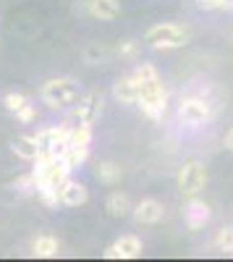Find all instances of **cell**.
<instances>
[{"label": "cell", "mask_w": 233, "mask_h": 262, "mask_svg": "<svg viewBox=\"0 0 233 262\" xmlns=\"http://www.w3.org/2000/svg\"><path fill=\"white\" fill-rule=\"evenodd\" d=\"M131 215H134V221L139 226H155V223H160L165 217V207L157 200H142V202L134 205Z\"/></svg>", "instance_id": "cell-14"}, {"label": "cell", "mask_w": 233, "mask_h": 262, "mask_svg": "<svg viewBox=\"0 0 233 262\" xmlns=\"http://www.w3.org/2000/svg\"><path fill=\"white\" fill-rule=\"evenodd\" d=\"M89 200V191H87V186H84L81 181H76V179H66L60 184V189H58V202L63 205V207H79V205H84Z\"/></svg>", "instance_id": "cell-12"}, {"label": "cell", "mask_w": 233, "mask_h": 262, "mask_svg": "<svg viewBox=\"0 0 233 262\" xmlns=\"http://www.w3.org/2000/svg\"><path fill=\"white\" fill-rule=\"evenodd\" d=\"M11 189L18 191V194H37V179H34V173L29 170V173H24V176H18L11 184Z\"/></svg>", "instance_id": "cell-21"}, {"label": "cell", "mask_w": 233, "mask_h": 262, "mask_svg": "<svg viewBox=\"0 0 233 262\" xmlns=\"http://www.w3.org/2000/svg\"><path fill=\"white\" fill-rule=\"evenodd\" d=\"M89 147H92V126L89 123H74L71 131H68V149H66L68 165L79 168V165L87 163Z\"/></svg>", "instance_id": "cell-4"}, {"label": "cell", "mask_w": 233, "mask_h": 262, "mask_svg": "<svg viewBox=\"0 0 233 262\" xmlns=\"http://www.w3.org/2000/svg\"><path fill=\"white\" fill-rule=\"evenodd\" d=\"M95 176H97V181H100V184L113 186V184H118V181H121L123 170H121V165H115V163H110V160H105V163H100V165H97Z\"/></svg>", "instance_id": "cell-19"}, {"label": "cell", "mask_w": 233, "mask_h": 262, "mask_svg": "<svg viewBox=\"0 0 233 262\" xmlns=\"http://www.w3.org/2000/svg\"><path fill=\"white\" fill-rule=\"evenodd\" d=\"M225 149H228V152H233V126L225 131Z\"/></svg>", "instance_id": "cell-24"}, {"label": "cell", "mask_w": 233, "mask_h": 262, "mask_svg": "<svg viewBox=\"0 0 233 262\" xmlns=\"http://www.w3.org/2000/svg\"><path fill=\"white\" fill-rule=\"evenodd\" d=\"M139 84V107L142 113L150 118V121H160L165 116V107H168V90L157 74V69L152 63H139L134 74H131Z\"/></svg>", "instance_id": "cell-1"}, {"label": "cell", "mask_w": 233, "mask_h": 262, "mask_svg": "<svg viewBox=\"0 0 233 262\" xmlns=\"http://www.w3.org/2000/svg\"><path fill=\"white\" fill-rule=\"evenodd\" d=\"M176 181H178L181 194L197 196V194L207 186V168H204L202 163H197V160H189V163H183V165L178 168Z\"/></svg>", "instance_id": "cell-6"}, {"label": "cell", "mask_w": 233, "mask_h": 262, "mask_svg": "<svg viewBox=\"0 0 233 262\" xmlns=\"http://www.w3.org/2000/svg\"><path fill=\"white\" fill-rule=\"evenodd\" d=\"M186 29L176 21H162V24H155L147 29L144 34V42L155 50H176V48H183L186 45Z\"/></svg>", "instance_id": "cell-3"}, {"label": "cell", "mask_w": 233, "mask_h": 262, "mask_svg": "<svg viewBox=\"0 0 233 262\" xmlns=\"http://www.w3.org/2000/svg\"><path fill=\"white\" fill-rule=\"evenodd\" d=\"M105 207H108V212H110L113 217H126V215H131V210H134L131 200H129L123 191H113V194L108 196V202H105Z\"/></svg>", "instance_id": "cell-18"}, {"label": "cell", "mask_w": 233, "mask_h": 262, "mask_svg": "<svg viewBox=\"0 0 233 262\" xmlns=\"http://www.w3.org/2000/svg\"><path fill=\"white\" fill-rule=\"evenodd\" d=\"M113 97L121 102V105H136L139 102V84L136 79L129 74V76H121L115 84H113Z\"/></svg>", "instance_id": "cell-15"}, {"label": "cell", "mask_w": 233, "mask_h": 262, "mask_svg": "<svg viewBox=\"0 0 233 262\" xmlns=\"http://www.w3.org/2000/svg\"><path fill=\"white\" fill-rule=\"evenodd\" d=\"M215 247L225 254H233V226H225L215 233Z\"/></svg>", "instance_id": "cell-22"}, {"label": "cell", "mask_w": 233, "mask_h": 262, "mask_svg": "<svg viewBox=\"0 0 233 262\" xmlns=\"http://www.w3.org/2000/svg\"><path fill=\"white\" fill-rule=\"evenodd\" d=\"M11 149H13V155H18L21 160H29L34 163L39 158V144H37V137L34 134H21L11 142Z\"/></svg>", "instance_id": "cell-16"}, {"label": "cell", "mask_w": 233, "mask_h": 262, "mask_svg": "<svg viewBox=\"0 0 233 262\" xmlns=\"http://www.w3.org/2000/svg\"><path fill=\"white\" fill-rule=\"evenodd\" d=\"M202 11H223V0H197Z\"/></svg>", "instance_id": "cell-23"}, {"label": "cell", "mask_w": 233, "mask_h": 262, "mask_svg": "<svg viewBox=\"0 0 233 262\" xmlns=\"http://www.w3.org/2000/svg\"><path fill=\"white\" fill-rule=\"evenodd\" d=\"M139 48H142L139 39H121L115 45V55L123 58V60H134L139 55Z\"/></svg>", "instance_id": "cell-20"}, {"label": "cell", "mask_w": 233, "mask_h": 262, "mask_svg": "<svg viewBox=\"0 0 233 262\" xmlns=\"http://www.w3.org/2000/svg\"><path fill=\"white\" fill-rule=\"evenodd\" d=\"M6 111L18 121V123H34L37 121V105H32V100L21 92H6L3 97Z\"/></svg>", "instance_id": "cell-10"}, {"label": "cell", "mask_w": 233, "mask_h": 262, "mask_svg": "<svg viewBox=\"0 0 233 262\" xmlns=\"http://www.w3.org/2000/svg\"><path fill=\"white\" fill-rule=\"evenodd\" d=\"M81 13H89L97 21H113L121 16V0H84L81 8H76Z\"/></svg>", "instance_id": "cell-13"}, {"label": "cell", "mask_w": 233, "mask_h": 262, "mask_svg": "<svg viewBox=\"0 0 233 262\" xmlns=\"http://www.w3.org/2000/svg\"><path fill=\"white\" fill-rule=\"evenodd\" d=\"M68 131L71 126L63 123V126H45L37 131V144H39V152H50V155H58V158H66V149H68Z\"/></svg>", "instance_id": "cell-5"}, {"label": "cell", "mask_w": 233, "mask_h": 262, "mask_svg": "<svg viewBox=\"0 0 233 262\" xmlns=\"http://www.w3.org/2000/svg\"><path fill=\"white\" fill-rule=\"evenodd\" d=\"M142 249L144 244L136 233H123L105 249V259H136L142 257Z\"/></svg>", "instance_id": "cell-9"}, {"label": "cell", "mask_w": 233, "mask_h": 262, "mask_svg": "<svg viewBox=\"0 0 233 262\" xmlns=\"http://www.w3.org/2000/svg\"><path fill=\"white\" fill-rule=\"evenodd\" d=\"M39 97L50 111H71L74 102L81 97L79 95V81L71 76H55L48 79L39 90Z\"/></svg>", "instance_id": "cell-2"}, {"label": "cell", "mask_w": 233, "mask_h": 262, "mask_svg": "<svg viewBox=\"0 0 233 262\" xmlns=\"http://www.w3.org/2000/svg\"><path fill=\"white\" fill-rule=\"evenodd\" d=\"M223 11H233V0H223Z\"/></svg>", "instance_id": "cell-25"}, {"label": "cell", "mask_w": 233, "mask_h": 262, "mask_svg": "<svg viewBox=\"0 0 233 262\" xmlns=\"http://www.w3.org/2000/svg\"><path fill=\"white\" fill-rule=\"evenodd\" d=\"M32 254L34 257H42V259H50V257H58L60 254V242L53 236V233H42L32 242Z\"/></svg>", "instance_id": "cell-17"}, {"label": "cell", "mask_w": 233, "mask_h": 262, "mask_svg": "<svg viewBox=\"0 0 233 262\" xmlns=\"http://www.w3.org/2000/svg\"><path fill=\"white\" fill-rule=\"evenodd\" d=\"M178 116L189 126H199L213 118V107H209V102L204 97H183L178 105Z\"/></svg>", "instance_id": "cell-8"}, {"label": "cell", "mask_w": 233, "mask_h": 262, "mask_svg": "<svg viewBox=\"0 0 233 262\" xmlns=\"http://www.w3.org/2000/svg\"><path fill=\"white\" fill-rule=\"evenodd\" d=\"M209 205L197 200V196H189V202L183 205V223L186 228H192V231H199L209 223Z\"/></svg>", "instance_id": "cell-11"}, {"label": "cell", "mask_w": 233, "mask_h": 262, "mask_svg": "<svg viewBox=\"0 0 233 262\" xmlns=\"http://www.w3.org/2000/svg\"><path fill=\"white\" fill-rule=\"evenodd\" d=\"M100 113H102V95L100 92H87L74 102L68 126H74V123H89L92 126L100 118Z\"/></svg>", "instance_id": "cell-7"}]
</instances>
